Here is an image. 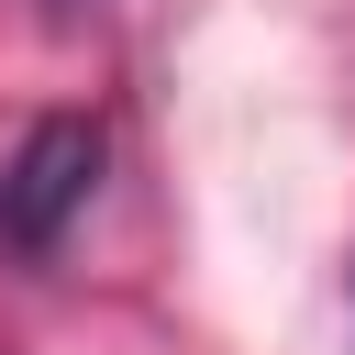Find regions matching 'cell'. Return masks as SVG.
<instances>
[{"mask_svg":"<svg viewBox=\"0 0 355 355\" xmlns=\"http://www.w3.org/2000/svg\"><path fill=\"white\" fill-rule=\"evenodd\" d=\"M100 122L89 111H44L11 155H0V244L11 255H55L67 244V222L89 211V189H100Z\"/></svg>","mask_w":355,"mask_h":355,"instance_id":"obj_1","label":"cell"},{"mask_svg":"<svg viewBox=\"0 0 355 355\" xmlns=\"http://www.w3.org/2000/svg\"><path fill=\"white\" fill-rule=\"evenodd\" d=\"M44 11H55V22H78V11H100V0H44Z\"/></svg>","mask_w":355,"mask_h":355,"instance_id":"obj_2","label":"cell"}]
</instances>
